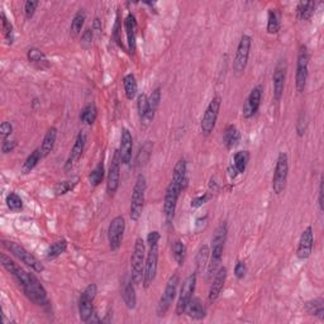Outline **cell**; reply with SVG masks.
Segmentation results:
<instances>
[{
    "instance_id": "1",
    "label": "cell",
    "mask_w": 324,
    "mask_h": 324,
    "mask_svg": "<svg viewBox=\"0 0 324 324\" xmlns=\"http://www.w3.org/2000/svg\"><path fill=\"white\" fill-rule=\"evenodd\" d=\"M188 164L185 158H180L176 162L172 171V179L170 181L169 187H167L166 193H165V200H164V216L165 220L167 224L174 220L175 212H176L177 200L180 198V194L185 189L188 184Z\"/></svg>"
},
{
    "instance_id": "2",
    "label": "cell",
    "mask_w": 324,
    "mask_h": 324,
    "mask_svg": "<svg viewBox=\"0 0 324 324\" xmlns=\"http://www.w3.org/2000/svg\"><path fill=\"white\" fill-rule=\"evenodd\" d=\"M17 283L19 284L20 288L23 289V293L26 296L36 305H46L49 304V297H47V291L41 284V281L37 279L36 275L28 272L20 266L12 273Z\"/></svg>"
},
{
    "instance_id": "3",
    "label": "cell",
    "mask_w": 324,
    "mask_h": 324,
    "mask_svg": "<svg viewBox=\"0 0 324 324\" xmlns=\"http://www.w3.org/2000/svg\"><path fill=\"white\" fill-rule=\"evenodd\" d=\"M228 236V225L227 223H220L214 232L213 238H212V249L211 257H209L208 264V277H214L217 271L220 269V262H222L223 251H224V244L227 242Z\"/></svg>"
},
{
    "instance_id": "4",
    "label": "cell",
    "mask_w": 324,
    "mask_h": 324,
    "mask_svg": "<svg viewBox=\"0 0 324 324\" xmlns=\"http://www.w3.org/2000/svg\"><path fill=\"white\" fill-rule=\"evenodd\" d=\"M146 189H147L146 177L142 174H140L135 179L133 191H132L131 206H129V217L133 222H138L141 216H142L146 200Z\"/></svg>"
},
{
    "instance_id": "5",
    "label": "cell",
    "mask_w": 324,
    "mask_h": 324,
    "mask_svg": "<svg viewBox=\"0 0 324 324\" xmlns=\"http://www.w3.org/2000/svg\"><path fill=\"white\" fill-rule=\"evenodd\" d=\"M146 262V246L141 237H138L134 242L133 253L131 256V276L135 285H140L143 281V272H145Z\"/></svg>"
},
{
    "instance_id": "6",
    "label": "cell",
    "mask_w": 324,
    "mask_h": 324,
    "mask_svg": "<svg viewBox=\"0 0 324 324\" xmlns=\"http://www.w3.org/2000/svg\"><path fill=\"white\" fill-rule=\"evenodd\" d=\"M3 246L10 252V253L14 254L19 261H22L23 264L27 265L28 267H31L32 270L36 271V272H42L44 270V266L41 264L38 259L36 256L27 251L23 246H20L19 243L13 242V241H5L3 240Z\"/></svg>"
},
{
    "instance_id": "7",
    "label": "cell",
    "mask_w": 324,
    "mask_h": 324,
    "mask_svg": "<svg viewBox=\"0 0 324 324\" xmlns=\"http://www.w3.org/2000/svg\"><path fill=\"white\" fill-rule=\"evenodd\" d=\"M289 175V158L285 152H280L276 160L275 171L272 176V190L276 195H280L286 188Z\"/></svg>"
},
{
    "instance_id": "8",
    "label": "cell",
    "mask_w": 324,
    "mask_h": 324,
    "mask_svg": "<svg viewBox=\"0 0 324 324\" xmlns=\"http://www.w3.org/2000/svg\"><path fill=\"white\" fill-rule=\"evenodd\" d=\"M180 284V277L177 273L172 275L171 277L169 279L166 284V288H165L164 293H162V296L158 300L157 304V309H156V313H157L158 317H164L167 312H169L170 307H171L172 302H174L175 296H176L177 293V286Z\"/></svg>"
},
{
    "instance_id": "9",
    "label": "cell",
    "mask_w": 324,
    "mask_h": 324,
    "mask_svg": "<svg viewBox=\"0 0 324 324\" xmlns=\"http://www.w3.org/2000/svg\"><path fill=\"white\" fill-rule=\"evenodd\" d=\"M308 75H309V52H308L307 46H302L297 54L296 61V75H295V85L297 92H304L305 86H307Z\"/></svg>"
},
{
    "instance_id": "10",
    "label": "cell",
    "mask_w": 324,
    "mask_h": 324,
    "mask_svg": "<svg viewBox=\"0 0 324 324\" xmlns=\"http://www.w3.org/2000/svg\"><path fill=\"white\" fill-rule=\"evenodd\" d=\"M98 294V286L95 284H89L84 291H82L80 300H79V315L82 322L86 323L89 318L94 313V303Z\"/></svg>"
},
{
    "instance_id": "11",
    "label": "cell",
    "mask_w": 324,
    "mask_h": 324,
    "mask_svg": "<svg viewBox=\"0 0 324 324\" xmlns=\"http://www.w3.org/2000/svg\"><path fill=\"white\" fill-rule=\"evenodd\" d=\"M220 105H222V98L219 95L214 97L211 100V103L208 104V107L205 109V113H204L203 118H201L200 128L201 132L204 134H211L213 132L214 127H216L218 115H219Z\"/></svg>"
},
{
    "instance_id": "12",
    "label": "cell",
    "mask_w": 324,
    "mask_h": 324,
    "mask_svg": "<svg viewBox=\"0 0 324 324\" xmlns=\"http://www.w3.org/2000/svg\"><path fill=\"white\" fill-rule=\"evenodd\" d=\"M252 38L248 34H243L240 39V43L237 46V52H236L235 61H233V70L236 75H241L246 70V66L248 63L249 51H251Z\"/></svg>"
},
{
    "instance_id": "13",
    "label": "cell",
    "mask_w": 324,
    "mask_h": 324,
    "mask_svg": "<svg viewBox=\"0 0 324 324\" xmlns=\"http://www.w3.org/2000/svg\"><path fill=\"white\" fill-rule=\"evenodd\" d=\"M196 286V272L191 273L185 279V281L182 283L181 289H180L179 299L176 303V314L182 315L187 310L188 304L190 303V300L193 299V294L195 291Z\"/></svg>"
},
{
    "instance_id": "14",
    "label": "cell",
    "mask_w": 324,
    "mask_h": 324,
    "mask_svg": "<svg viewBox=\"0 0 324 324\" xmlns=\"http://www.w3.org/2000/svg\"><path fill=\"white\" fill-rule=\"evenodd\" d=\"M124 230H126V220L122 216L113 218L108 228V242L111 251H118L123 242Z\"/></svg>"
},
{
    "instance_id": "15",
    "label": "cell",
    "mask_w": 324,
    "mask_h": 324,
    "mask_svg": "<svg viewBox=\"0 0 324 324\" xmlns=\"http://www.w3.org/2000/svg\"><path fill=\"white\" fill-rule=\"evenodd\" d=\"M157 264H158V244L151 246L148 251L147 257L145 262V272H143V286L145 289H148L151 284L153 283L157 273Z\"/></svg>"
},
{
    "instance_id": "16",
    "label": "cell",
    "mask_w": 324,
    "mask_h": 324,
    "mask_svg": "<svg viewBox=\"0 0 324 324\" xmlns=\"http://www.w3.org/2000/svg\"><path fill=\"white\" fill-rule=\"evenodd\" d=\"M121 156L118 150L114 152L111 158L110 166H109L108 177H107V193L109 196H113L119 188V177H121Z\"/></svg>"
},
{
    "instance_id": "17",
    "label": "cell",
    "mask_w": 324,
    "mask_h": 324,
    "mask_svg": "<svg viewBox=\"0 0 324 324\" xmlns=\"http://www.w3.org/2000/svg\"><path fill=\"white\" fill-rule=\"evenodd\" d=\"M286 66L285 60H280L276 65L275 70H273L272 75V86H273V99L276 102H280L281 97L284 94V86H285V79H286Z\"/></svg>"
},
{
    "instance_id": "18",
    "label": "cell",
    "mask_w": 324,
    "mask_h": 324,
    "mask_svg": "<svg viewBox=\"0 0 324 324\" xmlns=\"http://www.w3.org/2000/svg\"><path fill=\"white\" fill-rule=\"evenodd\" d=\"M313 244H314V235H313V228L308 225L304 230H303L302 236H300L299 243H297L296 256L299 260H308L312 254Z\"/></svg>"
},
{
    "instance_id": "19",
    "label": "cell",
    "mask_w": 324,
    "mask_h": 324,
    "mask_svg": "<svg viewBox=\"0 0 324 324\" xmlns=\"http://www.w3.org/2000/svg\"><path fill=\"white\" fill-rule=\"evenodd\" d=\"M262 100V86L261 85H257L256 87L252 89V91L249 92L248 98H247L246 103L243 105V117L246 119L252 118L254 114L259 110L260 105H261Z\"/></svg>"
},
{
    "instance_id": "20",
    "label": "cell",
    "mask_w": 324,
    "mask_h": 324,
    "mask_svg": "<svg viewBox=\"0 0 324 324\" xmlns=\"http://www.w3.org/2000/svg\"><path fill=\"white\" fill-rule=\"evenodd\" d=\"M132 150H133V137L127 128L122 129L121 145H119V156L122 164L129 165L132 161Z\"/></svg>"
},
{
    "instance_id": "21",
    "label": "cell",
    "mask_w": 324,
    "mask_h": 324,
    "mask_svg": "<svg viewBox=\"0 0 324 324\" xmlns=\"http://www.w3.org/2000/svg\"><path fill=\"white\" fill-rule=\"evenodd\" d=\"M122 297L124 300V304L128 309H134L137 305V295H135V284L132 280L131 275H124L122 280Z\"/></svg>"
},
{
    "instance_id": "22",
    "label": "cell",
    "mask_w": 324,
    "mask_h": 324,
    "mask_svg": "<svg viewBox=\"0 0 324 324\" xmlns=\"http://www.w3.org/2000/svg\"><path fill=\"white\" fill-rule=\"evenodd\" d=\"M225 280H227V269H225V267H220V269L217 271L216 275H214L213 283H212L211 289H209L208 302L211 303V304H214L218 300L223 288H224Z\"/></svg>"
},
{
    "instance_id": "23",
    "label": "cell",
    "mask_w": 324,
    "mask_h": 324,
    "mask_svg": "<svg viewBox=\"0 0 324 324\" xmlns=\"http://www.w3.org/2000/svg\"><path fill=\"white\" fill-rule=\"evenodd\" d=\"M85 142H86V137H85L84 133H79L78 137H76L75 143H74L73 148H71V152L70 156H68L67 161H66V170L71 169L74 165L76 164L79 160H80L82 152H84V148H85Z\"/></svg>"
},
{
    "instance_id": "24",
    "label": "cell",
    "mask_w": 324,
    "mask_h": 324,
    "mask_svg": "<svg viewBox=\"0 0 324 324\" xmlns=\"http://www.w3.org/2000/svg\"><path fill=\"white\" fill-rule=\"evenodd\" d=\"M124 29L127 34V42H128V50L133 54L135 50V38H137V20L132 13H129L124 20Z\"/></svg>"
},
{
    "instance_id": "25",
    "label": "cell",
    "mask_w": 324,
    "mask_h": 324,
    "mask_svg": "<svg viewBox=\"0 0 324 324\" xmlns=\"http://www.w3.org/2000/svg\"><path fill=\"white\" fill-rule=\"evenodd\" d=\"M137 110H138V115H140L141 124H142V127L150 126L151 122H152V119L150 118V114H148V110H150V105H148V97L146 94L138 95Z\"/></svg>"
},
{
    "instance_id": "26",
    "label": "cell",
    "mask_w": 324,
    "mask_h": 324,
    "mask_svg": "<svg viewBox=\"0 0 324 324\" xmlns=\"http://www.w3.org/2000/svg\"><path fill=\"white\" fill-rule=\"evenodd\" d=\"M56 140H57V128H56V127H51V128L47 129L46 134H44L43 137V141H42L41 147H39L42 157H47V156L54 151Z\"/></svg>"
},
{
    "instance_id": "27",
    "label": "cell",
    "mask_w": 324,
    "mask_h": 324,
    "mask_svg": "<svg viewBox=\"0 0 324 324\" xmlns=\"http://www.w3.org/2000/svg\"><path fill=\"white\" fill-rule=\"evenodd\" d=\"M241 140V133L237 129V127L233 126V124H229L227 126V128L224 129V133H223V143H224L225 147L228 150H232L233 147L240 143Z\"/></svg>"
},
{
    "instance_id": "28",
    "label": "cell",
    "mask_w": 324,
    "mask_h": 324,
    "mask_svg": "<svg viewBox=\"0 0 324 324\" xmlns=\"http://www.w3.org/2000/svg\"><path fill=\"white\" fill-rule=\"evenodd\" d=\"M185 313H187L190 318H193V319H196V320L204 319L206 315L205 308L203 307V304H201V302L198 299V297H193V299L190 300Z\"/></svg>"
},
{
    "instance_id": "29",
    "label": "cell",
    "mask_w": 324,
    "mask_h": 324,
    "mask_svg": "<svg viewBox=\"0 0 324 324\" xmlns=\"http://www.w3.org/2000/svg\"><path fill=\"white\" fill-rule=\"evenodd\" d=\"M27 58L31 63L36 65L37 67L46 68L50 66V61L47 58V56L41 51V50L36 49V47H32L28 50L27 52Z\"/></svg>"
},
{
    "instance_id": "30",
    "label": "cell",
    "mask_w": 324,
    "mask_h": 324,
    "mask_svg": "<svg viewBox=\"0 0 324 324\" xmlns=\"http://www.w3.org/2000/svg\"><path fill=\"white\" fill-rule=\"evenodd\" d=\"M209 257H211V248H209L208 244H203V246L199 248L198 254H196V259H195L196 275H198V273L204 272L205 267H208Z\"/></svg>"
},
{
    "instance_id": "31",
    "label": "cell",
    "mask_w": 324,
    "mask_h": 324,
    "mask_svg": "<svg viewBox=\"0 0 324 324\" xmlns=\"http://www.w3.org/2000/svg\"><path fill=\"white\" fill-rule=\"evenodd\" d=\"M305 310L308 314L313 315V317L319 318L320 320L324 319V300L322 297L318 299L310 300V302L305 303Z\"/></svg>"
},
{
    "instance_id": "32",
    "label": "cell",
    "mask_w": 324,
    "mask_h": 324,
    "mask_svg": "<svg viewBox=\"0 0 324 324\" xmlns=\"http://www.w3.org/2000/svg\"><path fill=\"white\" fill-rule=\"evenodd\" d=\"M315 3L314 2H300L296 7V14L297 18L302 20H308L313 17L315 10Z\"/></svg>"
},
{
    "instance_id": "33",
    "label": "cell",
    "mask_w": 324,
    "mask_h": 324,
    "mask_svg": "<svg viewBox=\"0 0 324 324\" xmlns=\"http://www.w3.org/2000/svg\"><path fill=\"white\" fill-rule=\"evenodd\" d=\"M123 85H124V91H126L127 99L128 100L134 99V97L137 95V91H138V84L133 74H128V75L124 76Z\"/></svg>"
},
{
    "instance_id": "34",
    "label": "cell",
    "mask_w": 324,
    "mask_h": 324,
    "mask_svg": "<svg viewBox=\"0 0 324 324\" xmlns=\"http://www.w3.org/2000/svg\"><path fill=\"white\" fill-rule=\"evenodd\" d=\"M280 28V13L277 12V9H270L269 15H267V33L276 34L279 33Z\"/></svg>"
},
{
    "instance_id": "35",
    "label": "cell",
    "mask_w": 324,
    "mask_h": 324,
    "mask_svg": "<svg viewBox=\"0 0 324 324\" xmlns=\"http://www.w3.org/2000/svg\"><path fill=\"white\" fill-rule=\"evenodd\" d=\"M98 117V109L97 105L94 103H89L87 105H85L84 108L81 109L80 113V121L84 122L85 124H92L95 121H97Z\"/></svg>"
},
{
    "instance_id": "36",
    "label": "cell",
    "mask_w": 324,
    "mask_h": 324,
    "mask_svg": "<svg viewBox=\"0 0 324 324\" xmlns=\"http://www.w3.org/2000/svg\"><path fill=\"white\" fill-rule=\"evenodd\" d=\"M41 158H43L42 157L41 150H39V148H36V150H34L33 152H32L31 155L28 156L27 160L25 161V164H23L22 174H25V175L29 174V172H31L32 170H33L34 167L37 166V165H38V162L41 161Z\"/></svg>"
},
{
    "instance_id": "37",
    "label": "cell",
    "mask_w": 324,
    "mask_h": 324,
    "mask_svg": "<svg viewBox=\"0 0 324 324\" xmlns=\"http://www.w3.org/2000/svg\"><path fill=\"white\" fill-rule=\"evenodd\" d=\"M249 161V152L248 151H240L233 157V166L237 170L238 174H243L246 171V167Z\"/></svg>"
},
{
    "instance_id": "38",
    "label": "cell",
    "mask_w": 324,
    "mask_h": 324,
    "mask_svg": "<svg viewBox=\"0 0 324 324\" xmlns=\"http://www.w3.org/2000/svg\"><path fill=\"white\" fill-rule=\"evenodd\" d=\"M105 176V170H104V164L99 162L94 169L91 170V172L89 174V181L92 187H98L103 182Z\"/></svg>"
},
{
    "instance_id": "39",
    "label": "cell",
    "mask_w": 324,
    "mask_h": 324,
    "mask_svg": "<svg viewBox=\"0 0 324 324\" xmlns=\"http://www.w3.org/2000/svg\"><path fill=\"white\" fill-rule=\"evenodd\" d=\"M66 248H67V241H56L55 243H52L51 246H50L49 251H47V260L57 259L58 256H61V254L66 251Z\"/></svg>"
},
{
    "instance_id": "40",
    "label": "cell",
    "mask_w": 324,
    "mask_h": 324,
    "mask_svg": "<svg viewBox=\"0 0 324 324\" xmlns=\"http://www.w3.org/2000/svg\"><path fill=\"white\" fill-rule=\"evenodd\" d=\"M172 256H174L175 261L177 262L179 266L184 265L185 256H187V247L181 241H175L172 243Z\"/></svg>"
},
{
    "instance_id": "41",
    "label": "cell",
    "mask_w": 324,
    "mask_h": 324,
    "mask_svg": "<svg viewBox=\"0 0 324 324\" xmlns=\"http://www.w3.org/2000/svg\"><path fill=\"white\" fill-rule=\"evenodd\" d=\"M161 102V87H156L152 92H151L150 98H148V105H150V110H148V114H150V118L152 119L155 118L156 110H157L158 105H160Z\"/></svg>"
},
{
    "instance_id": "42",
    "label": "cell",
    "mask_w": 324,
    "mask_h": 324,
    "mask_svg": "<svg viewBox=\"0 0 324 324\" xmlns=\"http://www.w3.org/2000/svg\"><path fill=\"white\" fill-rule=\"evenodd\" d=\"M85 19H86V13H85V10H78V13H76L75 17H74L73 22H71V33H73L74 36H78V34L81 33Z\"/></svg>"
},
{
    "instance_id": "43",
    "label": "cell",
    "mask_w": 324,
    "mask_h": 324,
    "mask_svg": "<svg viewBox=\"0 0 324 324\" xmlns=\"http://www.w3.org/2000/svg\"><path fill=\"white\" fill-rule=\"evenodd\" d=\"M2 28H3V34H4V38L7 41L8 44H12L14 42V31H13V26L9 20L5 17L4 12H2Z\"/></svg>"
},
{
    "instance_id": "44",
    "label": "cell",
    "mask_w": 324,
    "mask_h": 324,
    "mask_svg": "<svg viewBox=\"0 0 324 324\" xmlns=\"http://www.w3.org/2000/svg\"><path fill=\"white\" fill-rule=\"evenodd\" d=\"M151 151H152V145L150 142H146L145 145L141 146L140 152H138L137 160H135V165L137 166H141V165H145L146 161L148 160L151 155Z\"/></svg>"
},
{
    "instance_id": "45",
    "label": "cell",
    "mask_w": 324,
    "mask_h": 324,
    "mask_svg": "<svg viewBox=\"0 0 324 324\" xmlns=\"http://www.w3.org/2000/svg\"><path fill=\"white\" fill-rule=\"evenodd\" d=\"M7 205L12 212H19L23 208V201L18 194L10 193L7 196Z\"/></svg>"
},
{
    "instance_id": "46",
    "label": "cell",
    "mask_w": 324,
    "mask_h": 324,
    "mask_svg": "<svg viewBox=\"0 0 324 324\" xmlns=\"http://www.w3.org/2000/svg\"><path fill=\"white\" fill-rule=\"evenodd\" d=\"M76 185L75 181H61L56 184V187L54 188V193L56 196H61L67 194L68 191L73 190L74 187Z\"/></svg>"
},
{
    "instance_id": "47",
    "label": "cell",
    "mask_w": 324,
    "mask_h": 324,
    "mask_svg": "<svg viewBox=\"0 0 324 324\" xmlns=\"http://www.w3.org/2000/svg\"><path fill=\"white\" fill-rule=\"evenodd\" d=\"M295 128H296V133L299 137H303V135L305 134V132H307L308 119H307V114H305V111H302V113L299 114V117H297Z\"/></svg>"
},
{
    "instance_id": "48",
    "label": "cell",
    "mask_w": 324,
    "mask_h": 324,
    "mask_svg": "<svg viewBox=\"0 0 324 324\" xmlns=\"http://www.w3.org/2000/svg\"><path fill=\"white\" fill-rule=\"evenodd\" d=\"M38 5H39L38 2H32V0H28V2L26 3L25 4V14H26V18H27V19H31V18L33 17Z\"/></svg>"
},
{
    "instance_id": "49",
    "label": "cell",
    "mask_w": 324,
    "mask_h": 324,
    "mask_svg": "<svg viewBox=\"0 0 324 324\" xmlns=\"http://www.w3.org/2000/svg\"><path fill=\"white\" fill-rule=\"evenodd\" d=\"M12 133H13L12 124H10L9 122H3V123L0 124V134H2L3 141L8 140V137H9Z\"/></svg>"
},
{
    "instance_id": "50",
    "label": "cell",
    "mask_w": 324,
    "mask_h": 324,
    "mask_svg": "<svg viewBox=\"0 0 324 324\" xmlns=\"http://www.w3.org/2000/svg\"><path fill=\"white\" fill-rule=\"evenodd\" d=\"M246 272H247V267H246V264L242 261H238L237 264H236L235 266V275L237 279H243L244 276H246Z\"/></svg>"
},
{
    "instance_id": "51",
    "label": "cell",
    "mask_w": 324,
    "mask_h": 324,
    "mask_svg": "<svg viewBox=\"0 0 324 324\" xmlns=\"http://www.w3.org/2000/svg\"><path fill=\"white\" fill-rule=\"evenodd\" d=\"M15 147H17V141H12V140H4V141H3V145H2L3 153L12 152V151L14 150Z\"/></svg>"
},
{
    "instance_id": "52",
    "label": "cell",
    "mask_w": 324,
    "mask_h": 324,
    "mask_svg": "<svg viewBox=\"0 0 324 324\" xmlns=\"http://www.w3.org/2000/svg\"><path fill=\"white\" fill-rule=\"evenodd\" d=\"M160 238H161L160 232H157V230H152V232H150L147 236L148 246L151 247V246H156V244H158V242H160Z\"/></svg>"
},
{
    "instance_id": "53",
    "label": "cell",
    "mask_w": 324,
    "mask_h": 324,
    "mask_svg": "<svg viewBox=\"0 0 324 324\" xmlns=\"http://www.w3.org/2000/svg\"><path fill=\"white\" fill-rule=\"evenodd\" d=\"M92 34H94V32H92V29L90 28H86L84 32H82L81 34V43L86 44V46H89V44H91L92 42Z\"/></svg>"
},
{
    "instance_id": "54",
    "label": "cell",
    "mask_w": 324,
    "mask_h": 324,
    "mask_svg": "<svg viewBox=\"0 0 324 324\" xmlns=\"http://www.w3.org/2000/svg\"><path fill=\"white\" fill-rule=\"evenodd\" d=\"M208 199H209L208 194H204V195L196 196V198H194L193 200H191V206H193V208H199V206H201L203 204H205L206 201H208Z\"/></svg>"
},
{
    "instance_id": "55",
    "label": "cell",
    "mask_w": 324,
    "mask_h": 324,
    "mask_svg": "<svg viewBox=\"0 0 324 324\" xmlns=\"http://www.w3.org/2000/svg\"><path fill=\"white\" fill-rule=\"evenodd\" d=\"M92 32L97 33L98 36L102 34V22H100L99 18H95L94 19V23H92Z\"/></svg>"
},
{
    "instance_id": "56",
    "label": "cell",
    "mask_w": 324,
    "mask_h": 324,
    "mask_svg": "<svg viewBox=\"0 0 324 324\" xmlns=\"http://www.w3.org/2000/svg\"><path fill=\"white\" fill-rule=\"evenodd\" d=\"M318 194H319V198H318V204H319L320 212H323V180H320V182H319V190H318Z\"/></svg>"
},
{
    "instance_id": "57",
    "label": "cell",
    "mask_w": 324,
    "mask_h": 324,
    "mask_svg": "<svg viewBox=\"0 0 324 324\" xmlns=\"http://www.w3.org/2000/svg\"><path fill=\"white\" fill-rule=\"evenodd\" d=\"M100 322H102V319H100V318H99V317H98V314H97V313H95V312H94V313H92V315H91V317H90V318H89V320H87V322H86V323H100Z\"/></svg>"
}]
</instances>
